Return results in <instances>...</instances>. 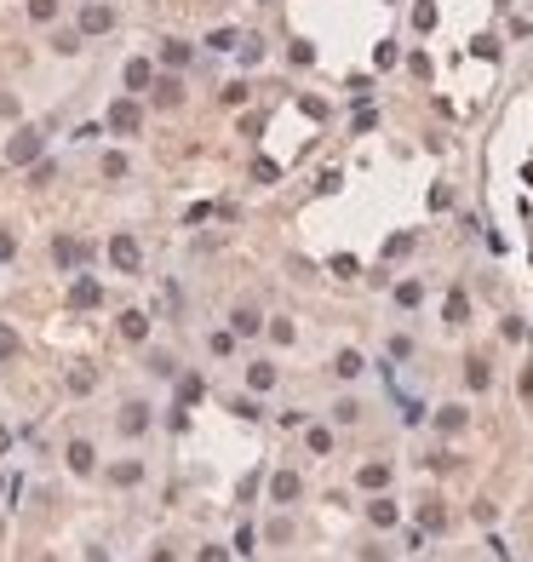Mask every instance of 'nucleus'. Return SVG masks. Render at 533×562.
Instances as JSON below:
<instances>
[{
	"instance_id": "obj_1",
	"label": "nucleus",
	"mask_w": 533,
	"mask_h": 562,
	"mask_svg": "<svg viewBox=\"0 0 533 562\" xmlns=\"http://www.w3.org/2000/svg\"><path fill=\"white\" fill-rule=\"evenodd\" d=\"M109 258H115V270H138V241H132V236H115V241H109Z\"/></svg>"
},
{
	"instance_id": "obj_2",
	"label": "nucleus",
	"mask_w": 533,
	"mask_h": 562,
	"mask_svg": "<svg viewBox=\"0 0 533 562\" xmlns=\"http://www.w3.org/2000/svg\"><path fill=\"white\" fill-rule=\"evenodd\" d=\"M115 424H121V436H138V430H144V424H149V408H144V402H126V408H121V419H115Z\"/></svg>"
},
{
	"instance_id": "obj_3",
	"label": "nucleus",
	"mask_w": 533,
	"mask_h": 562,
	"mask_svg": "<svg viewBox=\"0 0 533 562\" xmlns=\"http://www.w3.org/2000/svg\"><path fill=\"white\" fill-rule=\"evenodd\" d=\"M109 126H115L121 138H132V133H138V104H115V109H109Z\"/></svg>"
},
{
	"instance_id": "obj_4",
	"label": "nucleus",
	"mask_w": 533,
	"mask_h": 562,
	"mask_svg": "<svg viewBox=\"0 0 533 562\" xmlns=\"http://www.w3.org/2000/svg\"><path fill=\"white\" fill-rule=\"evenodd\" d=\"M298 488H304V482L293 477V470H276V477H270V499H281V505L298 499Z\"/></svg>"
},
{
	"instance_id": "obj_5",
	"label": "nucleus",
	"mask_w": 533,
	"mask_h": 562,
	"mask_svg": "<svg viewBox=\"0 0 533 562\" xmlns=\"http://www.w3.org/2000/svg\"><path fill=\"white\" fill-rule=\"evenodd\" d=\"M98 465V453H92V442H69V470L75 477H86V470Z\"/></svg>"
},
{
	"instance_id": "obj_6",
	"label": "nucleus",
	"mask_w": 533,
	"mask_h": 562,
	"mask_svg": "<svg viewBox=\"0 0 533 562\" xmlns=\"http://www.w3.org/2000/svg\"><path fill=\"white\" fill-rule=\"evenodd\" d=\"M109 23H115V12H109V6H86V12H80V29H86V35H104Z\"/></svg>"
},
{
	"instance_id": "obj_7",
	"label": "nucleus",
	"mask_w": 533,
	"mask_h": 562,
	"mask_svg": "<svg viewBox=\"0 0 533 562\" xmlns=\"http://www.w3.org/2000/svg\"><path fill=\"white\" fill-rule=\"evenodd\" d=\"M40 155V133H18L12 138V161H35Z\"/></svg>"
},
{
	"instance_id": "obj_8",
	"label": "nucleus",
	"mask_w": 533,
	"mask_h": 562,
	"mask_svg": "<svg viewBox=\"0 0 533 562\" xmlns=\"http://www.w3.org/2000/svg\"><path fill=\"white\" fill-rule=\"evenodd\" d=\"M52 252H58V264H80V258H86V247H80L75 236H58V247H52Z\"/></svg>"
},
{
	"instance_id": "obj_9",
	"label": "nucleus",
	"mask_w": 533,
	"mask_h": 562,
	"mask_svg": "<svg viewBox=\"0 0 533 562\" xmlns=\"http://www.w3.org/2000/svg\"><path fill=\"white\" fill-rule=\"evenodd\" d=\"M367 516H373V528H396V505H390V499H373Z\"/></svg>"
},
{
	"instance_id": "obj_10",
	"label": "nucleus",
	"mask_w": 533,
	"mask_h": 562,
	"mask_svg": "<svg viewBox=\"0 0 533 562\" xmlns=\"http://www.w3.org/2000/svg\"><path fill=\"white\" fill-rule=\"evenodd\" d=\"M109 477H115L121 488H138V482H144V465H138V459H132V465H115Z\"/></svg>"
},
{
	"instance_id": "obj_11",
	"label": "nucleus",
	"mask_w": 533,
	"mask_h": 562,
	"mask_svg": "<svg viewBox=\"0 0 533 562\" xmlns=\"http://www.w3.org/2000/svg\"><path fill=\"white\" fill-rule=\"evenodd\" d=\"M121 333H126V338H132V344H138V338H144V333H149V322H144V316H138V310H126V316H121Z\"/></svg>"
},
{
	"instance_id": "obj_12",
	"label": "nucleus",
	"mask_w": 533,
	"mask_h": 562,
	"mask_svg": "<svg viewBox=\"0 0 533 562\" xmlns=\"http://www.w3.org/2000/svg\"><path fill=\"white\" fill-rule=\"evenodd\" d=\"M247 384H252V391H270V384H276V367H270V362H258V367L247 373Z\"/></svg>"
},
{
	"instance_id": "obj_13",
	"label": "nucleus",
	"mask_w": 533,
	"mask_h": 562,
	"mask_svg": "<svg viewBox=\"0 0 533 562\" xmlns=\"http://www.w3.org/2000/svg\"><path fill=\"white\" fill-rule=\"evenodd\" d=\"M419 528H430V534L448 528V511H441V505H424V511H419Z\"/></svg>"
},
{
	"instance_id": "obj_14",
	"label": "nucleus",
	"mask_w": 533,
	"mask_h": 562,
	"mask_svg": "<svg viewBox=\"0 0 533 562\" xmlns=\"http://www.w3.org/2000/svg\"><path fill=\"white\" fill-rule=\"evenodd\" d=\"M390 482V465H362V488H384Z\"/></svg>"
},
{
	"instance_id": "obj_15",
	"label": "nucleus",
	"mask_w": 533,
	"mask_h": 562,
	"mask_svg": "<svg viewBox=\"0 0 533 562\" xmlns=\"http://www.w3.org/2000/svg\"><path fill=\"white\" fill-rule=\"evenodd\" d=\"M333 373H338V379H355V373H362V356H355V350H344V356L333 362Z\"/></svg>"
},
{
	"instance_id": "obj_16",
	"label": "nucleus",
	"mask_w": 533,
	"mask_h": 562,
	"mask_svg": "<svg viewBox=\"0 0 533 562\" xmlns=\"http://www.w3.org/2000/svg\"><path fill=\"white\" fill-rule=\"evenodd\" d=\"M126 86H149V63H144V58L126 63Z\"/></svg>"
},
{
	"instance_id": "obj_17",
	"label": "nucleus",
	"mask_w": 533,
	"mask_h": 562,
	"mask_svg": "<svg viewBox=\"0 0 533 562\" xmlns=\"http://www.w3.org/2000/svg\"><path fill=\"white\" fill-rule=\"evenodd\" d=\"M178 98H184V92H178V80H161V86H155V104H161V109H172Z\"/></svg>"
},
{
	"instance_id": "obj_18",
	"label": "nucleus",
	"mask_w": 533,
	"mask_h": 562,
	"mask_svg": "<svg viewBox=\"0 0 533 562\" xmlns=\"http://www.w3.org/2000/svg\"><path fill=\"white\" fill-rule=\"evenodd\" d=\"M436 424H441V430H465V408H441Z\"/></svg>"
},
{
	"instance_id": "obj_19",
	"label": "nucleus",
	"mask_w": 533,
	"mask_h": 562,
	"mask_svg": "<svg viewBox=\"0 0 533 562\" xmlns=\"http://www.w3.org/2000/svg\"><path fill=\"white\" fill-rule=\"evenodd\" d=\"M29 12H35V23H52L58 18V0H29Z\"/></svg>"
},
{
	"instance_id": "obj_20",
	"label": "nucleus",
	"mask_w": 533,
	"mask_h": 562,
	"mask_svg": "<svg viewBox=\"0 0 533 562\" xmlns=\"http://www.w3.org/2000/svg\"><path fill=\"white\" fill-rule=\"evenodd\" d=\"M98 298H104L98 281H75V305H98Z\"/></svg>"
},
{
	"instance_id": "obj_21",
	"label": "nucleus",
	"mask_w": 533,
	"mask_h": 562,
	"mask_svg": "<svg viewBox=\"0 0 533 562\" xmlns=\"http://www.w3.org/2000/svg\"><path fill=\"white\" fill-rule=\"evenodd\" d=\"M161 58H166V63H178V69H184V63H190V47H178V40H166V47H161Z\"/></svg>"
},
{
	"instance_id": "obj_22",
	"label": "nucleus",
	"mask_w": 533,
	"mask_h": 562,
	"mask_svg": "<svg viewBox=\"0 0 533 562\" xmlns=\"http://www.w3.org/2000/svg\"><path fill=\"white\" fill-rule=\"evenodd\" d=\"M396 298H402V305H419L424 287H419V281H402V287H396Z\"/></svg>"
},
{
	"instance_id": "obj_23",
	"label": "nucleus",
	"mask_w": 533,
	"mask_h": 562,
	"mask_svg": "<svg viewBox=\"0 0 533 562\" xmlns=\"http://www.w3.org/2000/svg\"><path fill=\"white\" fill-rule=\"evenodd\" d=\"M104 178H126V155H104Z\"/></svg>"
},
{
	"instance_id": "obj_24",
	"label": "nucleus",
	"mask_w": 533,
	"mask_h": 562,
	"mask_svg": "<svg viewBox=\"0 0 533 562\" xmlns=\"http://www.w3.org/2000/svg\"><path fill=\"white\" fill-rule=\"evenodd\" d=\"M465 379H470V391H487V367H482V362H470Z\"/></svg>"
},
{
	"instance_id": "obj_25",
	"label": "nucleus",
	"mask_w": 533,
	"mask_h": 562,
	"mask_svg": "<svg viewBox=\"0 0 533 562\" xmlns=\"http://www.w3.org/2000/svg\"><path fill=\"white\" fill-rule=\"evenodd\" d=\"M235 333H258V310H235Z\"/></svg>"
},
{
	"instance_id": "obj_26",
	"label": "nucleus",
	"mask_w": 533,
	"mask_h": 562,
	"mask_svg": "<svg viewBox=\"0 0 533 562\" xmlns=\"http://www.w3.org/2000/svg\"><path fill=\"white\" fill-rule=\"evenodd\" d=\"M12 350H18V338H12V333H6V327H0V362H6V356H12Z\"/></svg>"
},
{
	"instance_id": "obj_27",
	"label": "nucleus",
	"mask_w": 533,
	"mask_h": 562,
	"mask_svg": "<svg viewBox=\"0 0 533 562\" xmlns=\"http://www.w3.org/2000/svg\"><path fill=\"white\" fill-rule=\"evenodd\" d=\"M201 562H230V556L218 551V545H207V551H201Z\"/></svg>"
},
{
	"instance_id": "obj_28",
	"label": "nucleus",
	"mask_w": 533,
	"mask_h": 562,
	"mask_svg": "<svg viewBox=\"0 0 533 562\" xmlns=\"http://www.w3.org/2000/svg\"><path fill=\"white\" fill-rule=\"evenodd\" d=\"M0 258H12V236H0Z\"/></svg>"
},
{
	"instance_id": "obj_29",
	"label": "nucleus",
	"mask_w": 533,
	"mask_h": 562,
	"mask_svg": "<svg viewBox=\"0 0 533 562\" xmlns=\"http://www.w3.org/2000/svg\"><path fill=\"white\" fill-rule=\"evenodd\" d=\"M6 442H12V436H6V430H0V453H6Z\"/></svg>"
}]
</instances>
